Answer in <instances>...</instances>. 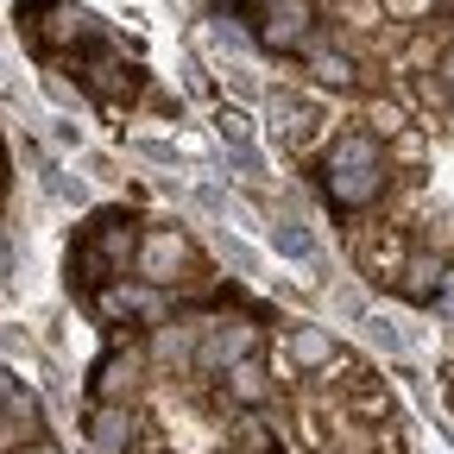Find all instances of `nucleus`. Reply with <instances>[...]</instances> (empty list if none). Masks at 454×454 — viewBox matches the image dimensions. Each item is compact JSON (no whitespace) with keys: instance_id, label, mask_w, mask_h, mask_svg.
Instances as JSON below:
<instances>
[{"instance_id":"obj_4","label":"nucleus","mask_w":454,"mask_h":454,"mask_svg":"<svg viewBox=\"0 0 454 454\" xmlns=\"http://www.w3.org/2000/svg\"><path fill=\"white\" fill-rule=\"evenodd\" d=\"M20 435H38V404L20 397V385H7V442H20Z\"/></svg>"},{"instance_id":"obj_12","label":"nucleus","mask_w":454,"mask_h":454,"mask_svg":"<svg viewBox=\"0 0 454 454\" xmlns=\"http://www.w3.org/2000/svg\"><path fill=\"white\" fill-rule=\"evenodd\" d=\"M133 152L152 164H177V145H164V139H133Z\"/></svg>"},{"instance_id":"obj_5","label":"nucleus","mask_w":454,"mask_h":454,"mask_svg":"<svg viewBox=\"0 0 454 454\" xmlns=\"http://www.w3.org/2000/svg\"><path fill=\"white\" fill-rule=\"evenodd\" d=\"M271 247H278L284 259H309V253H316L309 227H297V221H278V227H271Z\"/></svg>"},{"instance_id":"obj_15","label":"nucleus","mask_w":454,"mask_h":454,"mask_svg":"<svg viewBox=\"0 0 454 454\" xmlns=\"http://www.w3.org/2000/svg\"><path fill=\"white\" fill-rule=\"evenodd\" d=\"M316 70H322L328 82H354V76H348V64H340V57H316Z\"/></svg>"},{"instance_id":"obj_13","label":"nucleus","mask_w":454,"mask_h":454,"mask_svg":"<svg viewBox=\"0 0 454 454\" xmlns=\"http://www.w3.org/2000/svg\"><path fill=\"white\" fill-rule=\"evenodd\" d=\"M234 391L247 397V404H253V397L265 391V379H259V366H234Z\"/></svg>"},{"instance_id":"obj_7","label":"nucleus","mask_w":454,"mask_h":454,"mask_svg":"<svg viewBox=\"0 0 454 454\" xmlns=\"http://www.w3.org/2000/svg\"><path fill=\"white\" fill-rule=\"evenodd\" d=\"M247 354V322H221V334L208 340V360H240Z\"/></svg>"},{"instance_id":"obj_1","label":"nucleus","mask_w":454,"mask_h":454,"mask_svg":"<svg viewBox=\"0 0 454 454\" xmlns=\"http://www.w3.org/2000/svg\"><path fill=\"white\" fill-rule=\"evenodd\" d=\"M322 177H328V190L340 202H366L379 190V145L372 139H340L328 152V164H322Z\"/></svg>"},{"instance_id":"obj_11","label":"nucleus","mask_w":454,"mask_h":454,"mask_svg":"<svg viewBox=\"0 0 454 454\" xmlns=\"http://www.w3.org/2000/svg\"><path fill=\"white\" fill-rule=\"evenodd\" d=\"M121 429H127L121 417H101V423H95V448H101V454H114V448H121Z\"/></svg>"},{"instance_id":"obj_3","label":"nucleus","mask_w":454,"mask_h":454,"mask_svg":"<svg viewBox=\"0 0 454 454\" xmlns=\"http://www.w3.org/2000/svg\"><path fill=\"white\" fill-rule=\"evenodd\" d=\"M271 121H278V133H284V139H303V133H309V121H316V107H309V101H297V95H278V101H271Z\"/></svg>"},{"instance_id":"obj_2","label":"nucleus","mask_w":454,"mask_h":454,"mask_svg":"<svg viewBox=\"0 0 454 454\" xmlns=\"http://www.w3.org/2000/svg\"><path fill=\"white\" fill-rule=\"evenodd\" d=\"M139 265H145V278H152V284H164L170 271L184 265V240H177V234H152V240H145V253H139Z\"/></svg>"},{"instance_id":"obj_17","label":"nucleus","mask_w":454,"mask_h":454,"mask_svg":"<svg viewBox=\"0 0 454 454\" xmlns=\"http://www.w3.org/2000/svg\"><path fill=\"white\" fill-rule=\"evenodd\" d=\"M442 76H448V89H454V64H448V70H442Z\"/></svg>"},{"instance_id":"obj_6","label":"nucleus","mask_w":454,"mask_h":454,"mask_svg":"<svg viewBox=\"0 0 454 454\" xmlns=\"http://www.w3.org/2000/svg\"><path fill=\"white\" fill-rule=\"evenodd\" d=\"M291 354H297L303 366H322V360L334 354V340H328L322 328H297V334H291Z\"/></svg>"},{"instance_id":"obj_9","label":"nucleus","mask_w":454,"mask_h":454,"mask_svg":"<svg viewBox=\"0 0 454 454\" xmlns=\"http://www.w3.org/2000/svg\"><path fill=\"white\" fill-rule=\"evenodd\" d=\"M221 259H227V265H234V271H259V259H253V247H240L234 234H227V227H221Z\"/></svg>"},{"instance_id":"obj_8","label":"nucleus","mask_w":454,"mask_h":454,"mask_svg":"<svg viewBox=\"0 0 454 454\" xmlns=\"http://www.w3.org/2000/svg\"><path fill=\"white\" fill-rule=\"evenodd\" d=\"M366 340H372V348H385V354H404V334H397L391 316H372V322H366Z\"/></svg>"},{"instance_id":"obj_10","label":"nucleus","mask_w":454,"mask_h":454,"mask_svg":"<svg viewBox=\"0 0 454 454\" xmlns=\"http://www.w3.org/2000/svg\"><path fill=\"white\" fill-rule=\"evenodd\" d=\"M247 139H253V127L240 121V114H221V145H227V152H240Z\"/></svg>"},{"instance_id":"obj_14","label":"nucleus","mask_w":454,"mask_h":454,"mask_svg":"<svg viewBox=\"0 0 454 454\" xmlns=\"http://www.w3.org/2000/svg\"><path fill=\"white\" fill-rule=\"evenodd\" d=\"M385 7H391L397 20H417V13H429V7H435V0H385Z\"/></svg>"},{"instance_id":"obj_16","label":"nucleus","mask_w":454,"mask_h":454,"mask_svg":"<svg viewBox=\"0 0 454 454\" xmlns=\"http://www.w3.org/2000/svg\"><path fill=\"white\" fill-rule=\"evenodd\" d=\"M51 190L64 196V202H82V184H70V177H51Z\"/></svg>"}]
</instances>
